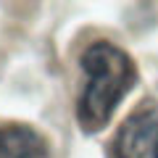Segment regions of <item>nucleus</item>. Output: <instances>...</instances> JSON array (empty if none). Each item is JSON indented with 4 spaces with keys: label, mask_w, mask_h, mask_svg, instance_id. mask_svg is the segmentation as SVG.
<instances>
[{
    "label": "nucleus",
    "mask_w": 158,
    "mask_h": 158,
    "mask_svg": "<svg viewBox=\"0 0 158 158\" xmlns=\"http://www.w3.org/2000/svg\"><path fill=\"white\" fill-rule=\"evenodd\" d=\"M85 90L77 103V121L82 132L95 135L111 121L124 95L137 85V69L121 48L111 42H92L82 53Z\"/></svg>",
    "instance_id": "obj_1"
},
{
    "label": "nucleus",
    "mask_w": 158,
    "mask_h": 158,
    "mask_svg": "<svg viewBox=\"0 0 158 158\" xmlns=\"http://www.w3.org/2000/svg\"><path fill=\"white\" fill-rule=\"evenodd\" d=\"M0 158H50V148L27 124H0Z\"/></svg>",
    "instance_id": "obj_3"
},
{
    "label": "nucleus",
    "mask_w": 158,
    "mask_h": 158,
    "mask_svg": "<svg viewBox=\"0 0 158 158\" xmlns=\"http://www.w3.org/2000/svg\"><path fill=\"white\" fill-rule=\"evenodd\" d=\"M116 158H158V103L129 113L116 135Z\"/></svg>",
    "instance_id": "obj_2"
}]
</instances>
